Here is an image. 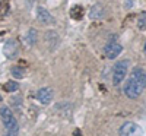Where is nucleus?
Instances as JSON below:
<instances>
[{
	"mask_svg": "<svg viewBox=\"0 0 146 136\" xmlns=\"http://www.w3.org/2000/svg\"><path fill=\"white\" fill-rule=\"evenodd\" d=\"M45 41H47L48 47H50L51 50H53V48H56L57 44H58V35H57V32L56 31H48L45 34Z\"/></svg>",
	"mask_w": 146,
	"mask_h": 136,
	"instance_id": "11",
	"label": "nucleus"
},
{
	"mask_svg": "<svg viewBox=\"0 0 146 136\" xmlns=\"http://www.w3.org/2000/svg\"><path fill=\"white\" fill-rule=\"evenodd\" d=\"M129 70V61L127 60H121L118 63H115L114 69H113V83L114 85H120L124 81L126 75Z\"/></svg>",
	"mask_w": 146,
	"mask_h": 136,
	"instance_id": "2",
	"label": "nucleus"
},
{
	"mask_svg": "<svg viewBox=\"0 0 146 136\" xmlns=\"http://www.w3.org/2000/svg\"><path fill=\"white\" fill-rule=\"evenodd\" d=\"M143 51H145V54H146V44H145V47H143Z\"/></svg>",
	"mask_w": 146,
	"mask_h": 136,
	"instance_id": "19",
	"label": "nucleus"
},
{
	"mask_svg": "<svg viewBox=\"0 0 146 136\" xmlns=\"http://www.w3.org/2000/svg\"><path fill=\"white\" fill-rule=\"evenodd\" d=\"M120 136H139L140 135V127L133 121H126L118 130Z\"/></svg>",
	"mask_w": 146,
	"mask_h": 136,
	"instance_id": "7",
	"label": "nucleus"
},
{
	"mask_svg": "<svg viewBox=\"0 0 146 136\" xmlns=\"http://www.w3.org/2000/svg\"><path fill=\"white\" fill-rule=\"evenodd\" d=\"M36 18H38V21L41 23H44V25H51V23H54L53 15L45 7H41V6L38 7V10H36Z\"/></svg>",
	"mask_w": 146,
	"mask_h": 136,
	"instance_id": "8",
	"label": "nucleus"
},
{
	"mask_svg": "<svg viewBox=\"0 0 146 136\" xmlns=\"http://www.w3.org/2000/svg\"><path fill=\"white\" fill-rule=\"evenodd\" d=\"M104 16H105V9H104L102 5L96 3V5H94V6L91 7V10H89V18H91V19L100 21V19H102Z\"/></svg>",
	"mask_w": 146,
	"mask_h": 136,
	"instance_id": "9",
	"label": "nucleus"
},
{
	"mask_svg": "<svg viewBox=\"0 0 146 136\" xmlns=\"http://www.w3.org/2000/svg\"><path fill=\"white\" fill-rule=\"evenodd\" d=\"M5 136H18V132H7Z\"/></svg>",
	"mask_w": 146,
	"mask_h": 136,
	"instance_id": "17",
	"label": "nucleus"
},
{
	"mask_svg": "<svg viewBox=\"0 0 146 136\" xmlns=\"http://www.w3.org/2000/svg\"><path fill=\"white\" fill-rule=\"evenodd\" d=\"M0 117H2V121L5 127L7 129V132H18V120L15 119L13 113H12L10 107L7 105H2L0 107Z\"/></svg>",
	"mask_w": 146,
	"mask_h": 136,
	"instance_id": "1",
	"label": "nucleus"
},
{
	"mask_svg": "<svg viewBox=\"0 0 146 136\" xmlns=\"http://www.w3.org/2000/svg\"><path fill=\"white\" fill-rule=\"evenodd\" d=\"M121 50H123V47L120 43H117L115 40H110L104 48V54L107 59H115L121 53Z\"/></svg>",
	"mask_w": 146,
	"mask_h": 136,
	"instance_id": "4",
	"label": "nucleus"
},
{
	"mask_svg": "<svg viewBox=\"0 0 146 136\" xmlns=\"http://www.w3.org/2000/svg\"><path fill=\"white\" fill-rule=\"evenodd\" d=\"M137 27L140 31H145L146 29V12H142L139 15V19H137Z\"/></svg>",
	"mask_w": 146,
	"mask_h": 136,
	"instance_id": "16",
	"label": "nucleus"
},
{
	"mask_svg": "<svg viewBox=\"0 0 146 136\" xmlns=\"http://www.w3.org/2000/svg\"><path fill=\"white\" fill-rule=\"evenodd\" d=\"M3 89H5L6 92H15V91H18V89H19V83H18V82H15V81H9V82H6V83H5Z\"/></svg>",
	"mask_w": 146,
	"mask_h": 136,
	"instance_id": "15",
	"label": "nucleus"
},
{
	"mask_svg": "<svg viewBox=\"0 0 146 136\" xmlns=\"http://www.w3.org/2000/svg\"><path fill=\"white\" fill-rule=\"evenodd\" d=\"M131 78L136 79L143 88H146V70H143L142 67H136L131 72Z\"/></svg>",
	"mask_w": 146,
	"mask_h": 136,
	"instance_id": "10",
	"label": "nucleus"
},
{
	"mask_svg": "<svg viewBox=\"0 0 146 136\" xmlns=\"http://www.w3.org/2000/svg\"><path fill=\"white\" fill-rule=\"evenodd\" d=\"M36 100H38L41 104L44 105H48L51 101H53V97H54V92L51 88H48V86H44V88H40L38 91H36L35 94Z\"/></svg>",
	"mask_w": 146,
	"mask_h": 136,
	"instance_id": "5",
	"label": "nucleus"
},
{
	"mask_svg": "<svg viewBox=\"0 0 146 136\" xmlns=\"http://www.w3.org/2000/svg\"><path fill=\"white\" fill-rule=\"evenodd\" d=\"M10 73H12V76L16 78V79H22L23 76H25V69L21 67V66H13L10 69Z\"/></svg>",
	"mask_w": 146,
	"mask_h": 136,
	"instance_id": "13",
	"label": "nucleus"
},
{
	"mask_svg": "<svg viewBox=\"0 0 146 136\" xmlns=\"http://www.w3.org/2000/svg\"><path fill=\"white\" fill-rule=\"evenodd\" d=\"M70 16L73 18V19H80L82 16H83V9H82V6H73L72 9H70Z\"/></svg>",
	"mask_w": 146,
	"mask_h": 136,
	"instance_id": "14",
	"label": "nucleus"
},
{
	"mask_svg": "<svg viewBox=\"0 0 146 136\" xmlns=\"http://www.w3.org/2000/svg\"><path fill=\"white\" fill-rule=\"evenodd\" d=\"M142 91H143V86L133 78H130L124 83V94H126L127 98H130V100H136V98H139Z\"/></svg>",
	"mask_w": 146,
	"mask_h": 136,
	"instance_id": "3",
	"label": "nucleus"
},
{
	"mask_svg": "<svg viewBox=\"0 0 146 136\" xmlns=\"http://www.w3.org/2000/svg\"><path fill=\"white\" fill-rule=\"evenodd\" d=\"M0 2H2V0H0Z\"/></svg>",
	"mask_w": 146,
	"mask_h": 136,
	"instance_id": "21",
	"label": "nucleus"
},
{
	"mask_svg": "<svg viewBox=\"0 0 146 136\" xmlns=\"http://www.w3.org/2000/svg\"><path fill=\"white\" fill-rule=\"evenodd\" d=\"M3 53H5V56L7 57V59H15L16 56H18V53H19V43L16 41V40H13V38H10V40H7L6 41V44H5V47H3Z\"/></svg>",
	"mask_w": 146,
	"mask_h": 136,
	"instance_id": "6",
	"label": "nucleus"
},
{
	"mask_svg": "<svg viewBox=\"0 0 146 136\" xmlns=\"http://www.w3.org/2000/svg\"><path fill=\"white\" fill-rule=\"evenodd\" d=\"M25 40H27V43H28L29 45H35V44H36V40H38V32H36V29L31 28V29L27 32V35H25Z\"/></svg>",
	"mask_w": 146,
	"mask_h": 136,
	"instance_id": "12",
	"label": "nucleus"
},
{
	"mask_svg": "<svg viewBox=\"0 0 146 136\" xmlns=\"http://www.w3.org/2000/svg\"><path fill=\"white\" fill-rule=\"evenodd\" d=\"M0 101H2V95H0Z\"/></svg>",
	"mask_w": 146,
	"mask_h": 136,
	"instance_id": "20",
	"label": "nucleus"
},
{
	"mask_svg": "<svg viewBox=\"0 0 146 136\" xmlns=\"http://www.w3.org/2000/svg\"><path fill=\"white\" fill-rule=\"evenodd\" d=\"M73 136H82L80 130H79V129H76V130H75V133H73Z\"/></svg>",
	"mask_w": 146,
	"mask_h": 136,
	"instance_id": "18",
	"label": "nucleus"
}]
</instances>
